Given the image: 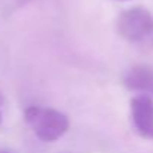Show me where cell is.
Returning <instances> with one entry per match:
<instances>
[{
    "mask_svg": "<svg viewBox=\"0 0 153 153\" xmlns=\"http://www.w3.org/2000/svg\"><path fill=\"white\" fill-rule=\"evenodd\" d=\"M123 84L138 95L153 96V69L144 65L132 66L123 76Z\"/></svg>",
    "mask_w": 153,
    "mask_h": 153,
    "instance_id": "cell-4",
    "label": "cell"
},
{
    "mask_svg": "<svg viewBox=\"0 0 153 153\" xmlns=\"http://www.w3.org/2000/svg\"><path fill=\"white\" fill-rule=\"evenodd\" d=\"M3 95H2V92H0V123H2V119H3V113H2V107H3Z\"/></svg>",
    "mask_w": 153,
    "mask_h": 153,
    "instance_id": "cell-5",
    "label": "cell"
},
{
    "mask_svg": "<svg viewBox=\"0 0 153 153\" xmlns=\"http://www.w3.org/2000/svg\"><path fill=\"white\" fill-rule=\"evenodd\" d=\"M120 2H128V0H120Z\"/></svg>",
    "mask_w": 153,
    "mask_h": 153,
    "instance_id": "cell-8",
    "label": "cell"
},
{
    "mask_svg": "<svg viewBox=\"0 0 153 153\" xmlns=\"http://www.w3.org/2000/svg\"><path fill=\"white\" fill-rule=\"evenodd\" d=\"M0 153H11V152H6V150H0Z\"/></svg>",
    "mask_w": 153,
    "mask_h": 153,
    "instance_id": "cell-7",
    "label": "cell"
},
{
    "mask_svg": "<svg viewBox=\"0 0 153 153\" xmlns=\"http://www.w3.org/2000/svg\"><path fill=\"white\" fill-rule=\"evenodd\" d=\"M117 30L131 44L153 47V15L143 6L123 11L117 20Z\"/></svg>",
    "mask_w": 153,
    "mask_h": 153,
    "instance_id": "cell-2",
    "label": "cell"
},
{
    "mask_svg": "<svg viewBox=\"0 0 153 153\" xmlns=\"http://www.w3.org/2000/svg\"><path fill=\"white\" fill-rule=\"evenodd\" d=\"M29 2H32V0H20V3H29Z\"/></svg>",
    "mask_w": 153,
    "mask_h": 153,
    "instance_id": "cell-6",
    "label": "cell"
},
{
    "mask_svg": "<svg viewBox=\"0 0 153 153\" xmlns=\"http://www.w3.org/2000/svg\"><path fill=\"white\" fill-rule=\"evenodd\" d=\"M24 120L35 135L47 143L59 140L69 129V119L59 110L32 105L24 111Z\"/></svg>",
    "mask_w": 153,
    "mask_h": 153,
    "instance_id": "cell-1",
    "label": "cell"
},
{
    "mask_svg": "<svg viewBox=\"0 0 153 153\" xmlns=\"http://www.w3.org/2000/svg\"><path fill=\"white\" fill-rule=\"evenodd\" d=\"M131 117L138 135L153 140V98L137 95L131 99Z\"/></svg>",
    "mask_w": 153,
    "mask_h": 153,
    "instance_id": "cell-3",
    "label": "cell"
}]
</instances>
